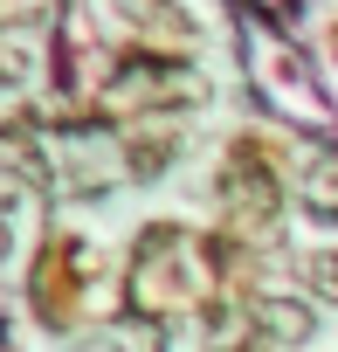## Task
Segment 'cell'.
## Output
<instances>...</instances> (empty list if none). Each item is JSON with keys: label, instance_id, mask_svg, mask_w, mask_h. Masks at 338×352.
I'll use <instances>...</instances> for the list:
<instances>
[{"label": "cell", "instance_id": "cell-5", "mask_svg": "<svg viewBox=\"0 0 338 352\" xmlns=\"http://www.w3.org/2000/svg\"><path fill=\"white\" fill-rule=\"evenodd\" d=\"M311 283H317L324 297H338V249H324V256H311Z\"/></svg>", "mask_w": 338, "mask_h": 352}, {"label": "cell", "instance_id": "cell-7", "mask_svg": "<svg viewBox=\"0 0 338 352\" xmlns=\"http://www.w3.org/2000/svg\"><path fill=\"white\" fill-rule=\"evenodd\" d=\"M0 256H8V221H0Z\"/></svg>", "mask_w": 338, "mask_h": 352}, {"label": "cell", "instance_id": "cell-4", "mask_svg": "<svg viewBox=\"0 0 338 352\" xmlns=\"http://www.w3.org/2000/svg\"><path fill=\"white\" fill-rule=\"evenodd\" d=\"M117 352H166V331H159V318L152 324H117Z\"/></svg>", "mask_w": 338, "mask_h": 352}, {"label": "cell", "instance_id": "cell-1", "mask_svg": "<svg viewBox=\"0 0 338 352\" xmlns=\"http://www.w3.org/2000/svg\"><path fill=\"white\" fill-rule=\"evenodd\" d=\"M249 324H256V338H269V345H304V338H311V311L290 304V297H262V304L249 311Z\"/></svg>", "mask_w": 338, "mask_h": 352}, {"label": "cell", "instance_id": "cell-3", "mask_svg": "<svg viewBox=\"0 0 338 352\" xmlns=\"http://www.w3.org/2000/svg\"><path fill=\"white\" fill-rule=\"evenodd\" d=\"M304 208L311 221H338V152H317L304 173Z\"/></svg>", "mask_w": 338, "mask_h": 352}, {"label": "cell", "instance_id": "cell-2", "mask_svg": "<svg viewBox=\"0 0 338 352\" xmlns=\"http://www.w3.org/2000/svg\"><path fill=\"white\" fill-rule=\"evenodd\" d=\"M228 194H235V201L249 208V221H269V214H276V201H283V194H276V180H269V166L256 173V166H249V152H235V173H228Z\"/></svg>", "mask_w": 338, "mask_h": 352}, {"label": "cell", "instance_id": "cell-6", "mask_svg": "<svg viewBox=\"0 0 338 352\" xmlns=\"http://www.w3.org/2000/svg\"><path fill=\"white\" fill-rule=\"evenodd\" d=\"M166 159H173V138H159V145H131V166H138V173H159Z\"/></svg>", "mask_w": 338, "mask_h": 352}]
</instances>
